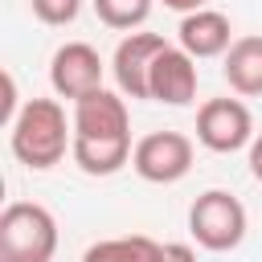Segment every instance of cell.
Segmentation results:
<instances>
[{"instance_id":"cell-1","label":"cell","mask_w":262,"mask_h":262,"mask_svg":"<svg viewBox=\"0 0 262 262\" xmlns=\"http://www.w3.org/2000/svg\"><path fill=\"white\" fill-rule=\"evenodd\" d=\"M74 164L86 176H115L123 164H131V115L123 94L94 90L82 102H74Z\"/></svg>"},{"instance_id":"cell-2","label":"cell","mask_w":262,"mask_h":262,"mask_svg":"<svg viewBox=\"0 0 262 262\" xmlns=\"http://www.w3.org/2000/svg\"><path fill=\"white\" fill-rule=\"evenodd\" d=\"M8 147L25 168L45 172L61 164L66 151H74V123H66V111L57 98H29L16 123L8 127Z\"/></svg>"},{"instance_id":"cell-3","label":"cell","mask_w":262,"mask_h":262,"mask_svg":"<svg viewBox=\"0 0 262 262\" xmlns=\"http://www.w3.org/2000/svg\"><path fill=\"white\" fill-rule=\"evenodd\" d=\"M57 221L37 201H12L0 213V258L4 262H53Z\"/></svg>"},{"instance_id":"cell-4","label":"cell","mask_w":262,"mask_h":262,"mask_svg":"<svg viewBox=\"0 0 262 262\" xmlns=\"http://www.w3.org/2000/svg\"><path fill=\"white\" fill-rule=\"evenodd\" d=\"M246 229H250L246 205L225 188H205L188 209V233L196 237L201 250H213V254L237 250L246 242Z\"/></svg>"},{"instance_id":"cell-5","label":"cell","mask_w":262,"mask_h":262,"mask_svg":"<svg viewBox=\"0 0 262 262\" xmlns=\"http://www.w3.org/2000/svg\"><path fill=\"white\" fill-rule=\"evenodd\" d=\"M254 115L242 98H209L201 102L196 111V139L201 147L217 151V156H229V151H242L254 143Z\"/></svg>"},{"instance_id":"cell-6","label":"cell","mask_w":262,"mask_h":262,"mask_svg":"<svg viewBox=\"0 0 262 262\" xmlns=\"http://www.w3.org/2000/svg\"><path fill=\"white\" fill-rule=\"evenodd\" d=\"M131 168L147 184H176L192 172V139L180 131H151L135 143Z\"/></svg>"},{"instance_id":"cell-7","label":"cell","mask_w":262,"mask_h":262,"mask_svg":"<svg viewBox=\"0 0 262 262\" xmlns=\"http://www.w3.org/2000/svg\"><path fill=\"white\" fill-rule=\"evenodd\" d=\"M102 57L94 45L86 41H66L53 49V61H49V86L57 98H70V102H82L86 94L102 90Z\"/></svg>"},{"instance_id":"cell-8","label":"cell","mask_w":262,"mask_h":262,"mask_svg":"<svg viewBox=\"0 0 262 262\" xmlns=\"http://www.w3.org/2000/svg\"><path fill=\"white\" fill-rule=\"evenodd\" d=\"M164 45L168 41L160 33H127L115 45L111 74H115V86H119L123 98H151L147 94V82H151V66L164 53Z\"/></svg>"},{"instance_id":"cell-9","label":"cell","mask_w":262,"mask_h":262,"mask_svg":"<svg viewBox=\"0 0 262 262\" xmlns=\"http://www.w3.org/2000/svg\"><path fill=\"white\" fill-rule=\"evenodd\" d=\"M147 94H151V102L188 106L196 98V57H188L180 45H164V53L151 66Z\"/></svg>"},{"instance_id":"cell-10","label":"cell","mask_w":262,"mask_h":262,"mask_svg":"<svg viewBox=\"0 0 262 262\" xmlns=\"http://www.w3.org/2000/svg\"><path fill=\"white\" fill-rule=\"evenodd\" d=\"M176 37H180V49H184L188 57H196V61H201V57H221V53H229V45L237 41L233 29H229V16L217 12V8H196V12L180 16Z\"/></svg>"},{"instance_id":"cell-11","label":"cell","mask_w":262,"mask_h":262,"mask_svg":"<svg viewBox=\"0 0 262 262\" xmlns=\"http://www.w3.org/2000/svg\"><path fill=\"white\" fill-rule=\"evenodd\" d=\"M221 74H225V82H229L233 94H242V98L262 94V37L258 33L237 37L229 45L225 61H221Z\"/></svg>"},{"instance_id":"cell-12","label":"cell","mask_w":262,"mask_h":262,"mask_svg":"<svg viewBox=\"0 0 262 262\" xmlns=\"http://www.w3.org/2000/svg\"><path fill=\"white\" fill-rule=\"evenodd\" d=\"M82 262H164V246L151 242L147 233H127V237H106L94 242Z\"/></svg>"},{"instance_id":"cell-13","label":"cell","mask_w":262,"mask_h":262,"mask_svg":"<svg viewBox=\"0 0 262 262\" xmlns=\"http://www.w3.org/2000/svg\"><path fill=\"white\" fill-rule=\"evenodd\" d=\"M94 16L106 29L139 33V25L151 16V0H94Z\"/></svg>"},{"instance_id":"cell-14","label":"cell","mask_w":262,"mask_h":262,"mask_svg":"<svg viewBox=\"0 0 262 262\" xmlns=\"http://www.w3.org/2000/svg\"><path fill=\"white\" fill-rule=\"evenodd\" d=\"M33 16L49 29H61V25H74L78 12H82V0H29Z\"/></svg>"},{"instance_id":"cell-15","label":"cell","mask_w":262,"mask_h":262,"mask_svg":"<svg viewBox=\"0 0 262 262\" xmlns=\"http://www.w3.org/2000/svg\"><path fill=\"white\" fill-rule=\"evenodd\" d=\"M20 106H25V102H16V78H12V74H4V102H0V123H4V127H12V123H16V115H20Z\"/></svg>"},{"instance_id":"cell-16","label":"cell","mask_w":262,"mask_h":262,"mask_svg":"<svg viewBox=\"0 0 262 262\" xmlns=\"http://www.w3.org/2000/svg\"><path fill=\"white\" fill-rule=\"evenodd\" d=\"M164 262H196V250L188 242H168L164 246Z\"/></svg>"},{"instance_id":"cell-17","label":"cell","mask_w":262,"mask_h":262,"mask_svg":"<svg viewBox=\"0 0 262 262\" xmlns=\"http://www.w3.org/2000/svg\"><path fill=\"white\" fill-rule=\"evenodd\" d=\"M246 151H250V176L262 184V135H254V143H250Z\"/></svg>"},{"instance_id":"cell-18","label":"cell","mask_w":262,"mask_h":262,"mask_svg":"<svg viewBox=\"0 0 262 262\" xmlns=\"http://www.w3.org/2000/svg\"><path fill=\"white\" fill-rule=\"evenodd\" d=\"M160 4H164V8H172V12H184V16H188V12H196V8H205L209 0H160Z\"/></svg>"},{"instance_id":"cell-19","label":"cell","mask_w":262,"mask_h":262,"mask_svg":"<svg viewBox=\"0 0 262 262\" xmlns=\"http://www.w3.org/2000/svg\"><path fill=\"white\" fill-rule=\"evenodd\" d=\"M0 262H4V258H0Z\"/></svg>"}]
</instances>
